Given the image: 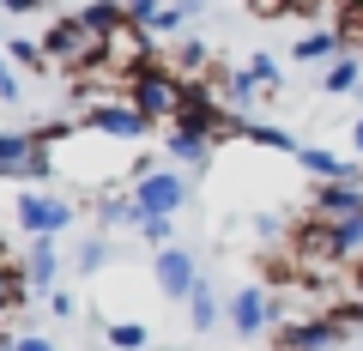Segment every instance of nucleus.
<instances>
[{
	"label": "nucleus",
	"instance_id": "obj_32",
	"mask_svg": "<svg viewBox=\"0 0 363 351\" xmlns=\"http://www.w3.org/2000/svg\"><path fill=\"white\" fill-rule=\"evenodd\" d=\"M0 49H6V43H0Z\"/></svg>",
	"mask_w": 363,
	"mask_h": 351
},
{
	"label": "nucleus",
	"instance_id": "obj_27",
	"mask_svg": "<svg viewBox=\"0 0 363 351\" xmlns=\"http://www.w3.org/2000/svg\"><path fill=\"white\" fill-rule=\"evenodd\" d=\"M49 315H55V321H73V315H79V297H73V291H49Z\"/></svg>",
	"mask_w": 363,
	"mask_h": 351
},
{
	"label": "nucleus",
	"instance_id": "obj_22",
	"mask_svg": "<svg viewBox=\"0 0 363 351\" xmlns=\"http://www.w3.org/2000/svg\"><path fill=\"white\" fill-rule=\"evenodd\" d=\"M104 339H109V351H145V345H152L145 321H109V327H104Z\"/></svg>",
	"mask_w": 363,
	"mask_h": 351
},
{
	"label": "nucleus",
	"instance_id": "obj_4",
	"mask_svg": "<svg viewBox=\"0 0 363 351\" xmlns=\"http://www.w3.org/2000/svg\"><path fill=\"white\" fill-rule=\"evenodd\" d=\"M133 200H140L145 218H176L188 206V176L182 169H152L145 182H133Z\"/></svg>",
	"mask_w": 363,
	"mask_h": 351
},
{
	"label": "nucleus",
	"instance_id": "obj_23",
	"mask_svg": "<svg viewBox=\"0 0 363 351\" xmlns=\"http://www.w3.org/2000/svg\"><path fill=\"white\" fill-rule=\"evenodd\" d=\"M97 267H109V236H85L79 243V273H97Z\"/></svg>",
	"mask_w": 363,
	"mask_h": 351
},
{
	"label": "nucleus",
	"instance_id": "obj_1",
	"mask_svg": "<svg viewBox=\"0 0 363 351\" xmlns=\"http://www.w3.org/2000/svg\"><path fill=\"white\" fill-rule=\"evenodd\" d=\"M43 55H49V67H67L73 79H85V73H97V67H104L109 37H97L79 13H61V18L49 25V37H43Z\"/></svg>",
	"mask_w": 363,
	"mask_h": 351
},
{
	"label": "nucleus",
	"instance_id": "obj_30",
	"mask_svg": "<svg viewBox=\"0 0 363 351\" xmlns=\"http://www.w3.org/2000/svg\"><path fill=\"white\" fill-rule=\"evenodd\" d=\"M0 351H18V333H0Z\"/></svg>",
	"mask_w": 363,
	"mask_h": 351
},
{
	"label": "nucleus",
	"instance_id": "obj_21",
	"mask_svg": "<svg viewBox=\"0 0 363 351\" xmlns=\"http://www.w3.org/2000/svg\"><path fill=\"white\" fill-rule=\"evenodd\" d=\"M30 297H37V291H30L25 267H0V315L18 309V303H30Z\"/></svg>",
	"mask_w": 363,
	"mask_h": 351
},
{
	"label": "nucleus",
	"instance_id": "obj_17",
	"mask_svg": "<svg viewBox=\"0 0 363 351\" xmlns=\"http://www.w3.org/2000/svg\"><path fill=\"white\" fill-rule=\"evenodd\" d=\"M357 85H363V55H345V61H333L321 73V91L327 97H345V91H357Z\"/></svg>",
	"mask_w": 363,
	"mask_h": 351
},
{
	"label": "nucleus",
	"instance_id": "obj_6",
	"mask_svg": "<svg viewBox=\"0 0 363 351\" xmlns=\"http://www.w3.org/2000/svg\"><path fill=\"white\" fill-rule=\"evenodd\" d=\"M224 309H230V327H236V333H242V339L267 333V327L279 321V297H272L267 285H242V291H236L230 303H224Z\"/></svg>",
	"mask_w": 363,
	"mask_h": 351
},
{
	"label": "nucleus",
	"instance_id": "obj_10",
	"mask_svg": "<svg viewBox=\"0 0 363 351\" xmlns=\"http://www.w3.org/2000/svg\"><path fill=\"white\" fill-rule=\"evenodd\" d=\"M291 61H303V67H333V61H345V43H339L333 25H315V30H303V37L291 43Z\"/></svg>",
	"mask_w": 363,
	"mask_h": 351
},
{
	"label": "nucleus",
	"instance_id": "obj_9",
	"mask_svg": "<svg viewBox=\"0 0 363 351\" xmlns=\"http://www.w3.org/2000/svg\"><path fill=\"white\" fill-rule=\"evenodd\" d=\"M152 273H157V291H164L169 303H188L200 291V267H194L188 248H164V255L152 260Z\"/></svg>",
	"mask_w": 363,
	"mask_h": 351
},
{
	"label": "nucleus",
	"instance_id": "obj_13",
	"mask_svg": "<svg viewBox=\"0 0 363 351\" xmlns=\"http://www.w3.org/2000/svg\"><path fill=\"white\" fill-rule=\"evenodd\" d=\"M297 164L309 169L315 182H345V176H363V164H345V157H333L327 145H303V152H297Z\"/></svg>",
	"mask_w": 363,
	"mask_h": 351
},
{
	"label": "nucleus",
	"instance_id": "obj_25",
	"mask_svg": "<svg viewBox=\"0 0 363 351\" xmlns=\"http://www.w3.org/2000/svg\"><path fill=\"white\" fill-rule=\"evenodd\" d=\"M140 236L157 248V255H164V248H176V218H145V224H140Z\"/></svg>",
	"mask_w": 363,
	"mask_h": 351
},
{
	"label": "nucleus",
	"instance_id": "obj_14",
	"mask_svg": "<svg viewBox=\"0 0 363 351\" xmlns=\"http://www.w3.org/2000/svg\"><path fill=\"white\" fill-rule=\"evenodd\" d=\"M30 157H37V140L30 133H0V176L6 182H25Z\"/></svg>",
	"mask_w": 363,
	"mask_h": 351
},
{
	"label": "nucleus",
	"instance_id": "obj_15",
	"mask_svg": "<svg viewBox=\"0 0 363 351\" xmlns=\"http://www.w3.org/2000/svg\"><path fill=\"white\" fill-rule=\"evenodd\" d=\"M97 218H104L109 230H116V224H121V230H140L145 212H140V200H133V194H104V200H97Z\"/></svg>",
	"mask_w": 363,
	"mask_h": 351
},
{
	"label": "nucleus",
	"instance_id": "obj_18",
	"mask_svg": "<svg viewBox=\"0 0 363 351\" xmlns=\"http://www.w3.org/2000/svg\"><path fill=\"white\" fill-rule=\"evenodd\" d=\"M218 315H230V309H218V291L200 279V291L188 297V321H194V333H212V327H218Z\"/></svg>",
	"mask_w": 363,
	"mask_h": 351
},
{
	"label": "nucleus",
	"instance_id": "obj_8",
	"mask_svg": "<svg viewBox=\"0 0 363 351\" xmlns=\"http://www.w3.org/2000/svg\"><path fill=\"white\" fill-rule=\"evenodd\" d=\"M85 128L104 133V140H145V133H152V121H145L140 109L121 97V104H85Z\"/></svg>",
	"mask_w": 363,
	"mask_h": 351
},
{
	"label": "nucleus",
	"instance_id": "obj_31",
	"mask_svg": "<svg viewBox=\"0 0 363 351\" xmlns=\"http://www.w3.org/2000/svg\"><path fill=\"white\" fill-rule=\"evenodd\" d=\"M0 267H13V255H6V236H0Z\"/></svg>",
	"mask_w": 363,
	"mask_h": 351
},
{
	"label": "nucleus",
	"instance_id": "obj_19",
	"mask_svg": "<svg viewBox=\"0 0 363 351\" xmlns=\"http://www.w3.org/2000/svg\"><path fill=\"white\" fill-rule=\"evenodd\" d=\"M6 61H13V73H37V67H49V55H43L37 37H6Z\"/></svg>",
	"mask_w": 363,
	"mask_h": 351
},
{
	"label": "nucleus",
	"instance_id": "obj_26",
	"mask_svg": "<svg viewBox=\"0 0 363 351\" xmlns=\"http://www.w3.org/2000/svg\"><path fill=\"white\" fill-rule=\"evenodd\" d=\"M25 85H18V73H13V61H6V55H0V104H25Z\"/></svg>",
	"mask_w": 363,
	"mask_h": 351
},
{
	"label": "nucleus",
	"instance_id": "obj_11",
	"mask_svg": "<svg viewBox=\"0 0 363 351\" xmlns=\"http://www.w3.org/2000/svg\"><path fill=\"white\" fill-rule=\"evenodd\" d=\"M25 279H30V291H55V279H61V243L55 236L25 243Z\"/></svg>",
	"mask_w": 363,
	"mask_h": 351
},
{
	"label": "nucleus",
	"instance_id": "obj_12",
	"mask_svg": "<svg viewBox=\"0 0 363 351\" xmlns=\"http://www.w3.org/2000/svg\"><path fill=\"white\" fill-rule=\"evenodd\" d=\"M164 145H169V169H200V164H212V140H200V133H188V128H169Z\"/></svg>",
	"mask_w": 363,
	"mask_h": 351
},
{
	"label": "nucleus",
	"instance_id": "obj_29",
	"mask_svg": "<svg viewBox=\"0 0 363 351\" xmlns=\"http://www.w3.org/2000/svg\"><path fill=\"white\" fill-rule=\"evenodd\" d=\"M351 145H357V157H363V116L351 121Z\"/></svg>",
	"mask_w": 363,
	"mask_h": 351
},
{
	"label": "nucleus",
	"instance_id": "obj_2",
	"mask_svg": "<svg viewBox=\"0 0 363 351\" xmlns=\"http://www.w3.org/2000/svg\"><path fill=\"white\" fill-rule=\"evenodd\" d=\"M128 104L140 109L145 121H164V128H176L182 104H188V85H182V79L169 73L164 61H157V67H145V73L128 79Z\"/></svg>",
	"mask_w": 363,
	"mask_h": 351
},
{
	"label": "nucleus",
	"instance_id": "obj_20",
	"mask_svg": "<svg viewBox=\"0 0 363 351\" xmlns=\"http://www.w3.org/2000/svg\"><path fill=\"white\" fill-rule=\"evenodd\" d=\"M236 133H242V140H255V145H267V152H291V157L303 152V145L291 140L285 128H267V121H242V128H236Z\"/></svg>",
	"mask_w": 363,
	"mask_h": 351
},
{
	"label": "nucleus",
	"instance_id": "obj_7",
	"mask_svg": "<svg viewBox=\"0 0 363 351\" xmlns=\"http://www.w3.org/2000/svg\"><path fill=\"white\" fill-rule=\"evenodd\" d=\"M309 218L339 224V218H363V176H345V182H315Z\"/></svg>",
	"mask_w": 363,
	"mask_h": 351
},
{
	"label": "nucleus",
	"instance_id": "obj_5",
	"mask_svg": "<svg viewBox=\"0 0 363 351\" xmlns=\"http://www.w3.org/2000/svg\"><path fill=\"white\" fill-rule=\"evenodd\" d=\"M351 327L339 315H309V321H285L279 327V351H339Z\"/></svg>",
	"mask_w": 363,
	"mask_h": 351
},
{
	"label": "nucleus",
	"instance_id": "obj_24",
	"mask_svg": "<svg viewBox=\"0 0 363 351\" xmlns=\"http://www.w3.org/2000/svg\"><path fill=\"white\" fill-rule=\"evenodd\" d=\"M248 79H255L260 91H279V85H285V73H279V61H272V55H255V61H248Z\"/></svg>",
	"mask_w": 363,
	"mask_h": 351
},
{
	"label": "nucleus",
	"instance_id": "obj_3",
	"mask_svg": "<svg viewBox=\"0 0 363 351\" xmlns=\"http://www.w3.org/2000/svg\"><path fill=\"white\" fill-rule=\"evenodd\" d=\"M13 218H18V230L37 243V236H61V230H73L79 206H73V200H61V194H43V188H25V194L13 200Z\"/></svg>",
	"mask_w": 363,
	"mask_h": 351
},
{
	"label": "nucleus",
	"instance_id": "obj_16",
	"mask_svg": "<svg viewBox=\"0 0 363 351\" xmlns=\"http://www.w3.org/2000/svg\"><path fill=\"white\" fill-rule=\"evenodd\" d=\"M315 224H321V218H315ZM327 243H333V260H363V218L327 224Z\"/></svg>",
	"mask_w": 363,
	"mask_h": 351
},
{
	"label": "nucleus",
	"instance_id": "obj_28",
	"mask_svg": "<svg viewBox=\"0 0 363 351\" xmlns=\"http://www.w3.org/2000/svg\"><path fill=\"white\" fill-rule=\"evenodd\" d=\"M18 351H55V339H43V333H18Z\"/></svg>",
	"mask_w": 363,
	"mask_h": 351
}]
</instances>
